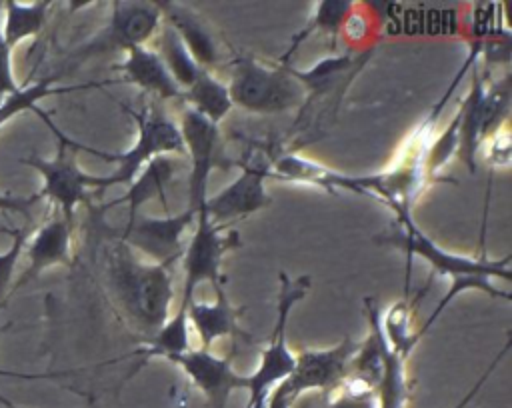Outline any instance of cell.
I'll return each instance as SVG.
<instances>
[{
  "label": "cell",
  "instance_id": "6da1fadb",
  "mask_svg": "<svg viewBox=\"0 0 512 408\" xmlns=\"http://www.w3.org/2000/svg\"><path fill=\"white\" fill-rule=\"evenodd\" d=\"M392 212L396 214V226L390 232L376 236V242L388 244L406 252L408 260L416 256L426 264H430V268L436 274L450 278L448 292L440 298L432 314L418 328L420 338L430 330V326L438 320V316L446 310V306L466 290H482L492 298L510 300L508 290H498L492 284L494 278L510 282V254H504L502 258L496 260V258H490L488 254L472 258V256L448 252L418 228V224L412 218V208L398 206V208H392Z\"/></svg>",
  "mask_w": 512,
  "mask_h": 408
},
{
  "label": "cell",
  "instance_id": "7a4b0ae2",
  "mask_svg": "<svg viewBox=\"0 0 512 408\" xmlns=\"http://www.w3.org/2000/svg\"><path fill=\"white\" fill-rule=\"evenodd\" d=\"M172 264H154L118 242L106 256V278L124 316L148 336L170 318L174 302Z\"/></svg>",
  "mask_w": 512,
  "mask_h": 408
},
{
  "label": "cell",
  "instance_id": "3957f363",
  "mask_svg": "<svg viewBox=\"0 0 512 408\" xmlns=\"http://www.w3.org/2000/svg\"><path fill=\"white\" fill-rule=\"evenodd\" d=\"M120 106L136 122V140L128 150L104 152L68 138V144L76 152L82 150L106 162H114L118 166L112 174L104 176V188L120 184L128 186L136 178V174L158 156H186L182 134L176 120H172L156 100H148L138 110L122 102Z\"/></svg>",
  "mask_w": 512,
  "mask_h": 408
},
{
  "label": "cell",
  "instance_id": "277c9868",
  "mask_svg": "<svg viewBox=\"0 0 512 408\" xmlns=\"http://www.w3.org/2000/svg\"><path fill=\"white\" fill-rule=\"evenodd\" d=\"M228 94L232 106L254 114H280L298 108L306 90L288 64H264L254 56L236 54L230 62Z\"/></svg>",
  "mask_w": 512,
  "mask_h": 408
},
{
  "label": "cell",
  "instance_id": "5b68a950",
  "mask_svg": "<svg viewBox=\"0 0 512 408\" xmlns=\"http://www.w3.org/2000/svg\"><path fill=\"white\" fill-rule=\"evenodd\" d=\"M34 112L56 136L58 154L52 160L30 154L18 158V162L34 168L42 176V188L36 192L38 198H48L52 204L60 208V216L68 224H74L76 206L88 202V190H104V176L86 174L76 162V150L68 144V136L58 130V126L50 120V116L44 110L36 108Z\"/></svg>",
  "mask_w": 512,
  "mask_h": 408
},
{
  "label": "cell",
  "instance_id": "8992f818",
  "mask_svg": "<svg viewBox=\"0 0 512 408\" xmlns=\"http://www.w3.org/2000/svg\"><path fill=\"white\" fill-rule=\"evenodd\" d=\"M310 276L290 278L284 270L278 276L276 296V324L270 332L268 344L262 350L258 368L248 376V404L246 408H264L268 392L288 378L296 366V354L286 344V328L294 306L308 294Z\"/></svg>",
  "mask_w": 512,
  "mask_h": 408
},
{
  "label": "cell",
  "instance_id": "52a82bcc",
  "mask_svg": "<svg viewBox=\"0 0 512 408\" xmlns=\"http://www.w3.org/2000/svg\"><path fill=\"white\" fill-rule=\"evenodd\" d=\"M238 246L240 234L236 230L224 232V226L214 224L208 218L206 210L200 206L196 212L194 234L182 252L184 284L182 298L178 304L180 310H186L190 306L198 284L210 282L212 288H220L226 284V276L222 272L224 254Z\"/></svg>",
  "mask_w": 512,
  "mask_h": 408
},
{
  "label": "cell",
  "instance_id": "ba28073f",
  "mask_svg": "<svg viewBox=\"0 0 512 408\" xmlns=\"http://www.w3.org/2000/svg\"><path fill=\"white\" fill-rule=\"evenodd\" d=\"M162 26V12L156 2L120 0L110 4L106 26L76 50V58L106 54L112 50L128 52L134 46H146Z\"/></svg>",
  "mask_w": 512,
  "mask_h": 408
},
{
  "label": "cell",
  "instance_id": "9c48e42d",
  "mask_svg": "<svg viewBox=\"0 0 512 408\" xmlns=\"http://www.w3.org/2000/svg\"><path fill=\"white\" fill-rule=\"evenodd\" d=\"M180 134L184 142V152L190 158V178H188V202L186 208L198 212V208L208 198V176L216 166H222L220 156V128L208 118L200 116L190 106H182L180 114Z\"/></svg>",
  "mask_w": 512,
  "mask_h": 408
},
{
  "label": "cell",
  "instance_id": "30bf717a",
  "mask_svg": "<svg viewBox=\"0 0 512 408\" xmlns=\"http://www.w3.org/2000/svg\"><path fill=\"white\" fill-rule=\"evenodd\" d=\"M358 346V340L344 336L336 346L324 350H300L292 374L278 384L296 400L310 390L332 392L348 380L350 362Z\"/></svg>",
  "mask_w": 512,
  "mask_h": 408
},
{
  "label": "cell",
  "instance_id": "8fae6325",
  "mask_svg": "<svg viewBox=\"0 0 512 408\" xmlns=\"http://www.w3.org/2000/svg\"><path fill=\"white\" fill-rule=\"evenodd\" d=\"M270 164L272 160L266 158L244 162L240 176L204 200L202 208L206 210L208 218L218 226H226L266 208L272 202L266 192Z\"/></svg>",
  "mask_w": 512,
  "mask_h": 408
},
{
  "label": "cell",
  "instance_id": "7c38bea8",
  "mask_svg": "<svg viewBox=\"0 0 512 408\" xmlns=\"http://www.w3.org/2000/svg\"><path fill=\"white\" fill-rule=\"evenodd\" d=\"M196 222V212L184 208L178 214H166L164 218L136 216L124 226L120 242L130 246L140 258L154 264H174L182 258V234Z\"/></svg>",
  "mask_w": 512,
  "mask_h": 408
},
{
  "label": "cell",
  "instance_id": "4fadbf2b",
  "mask_svg": "<svg viewBox=\"0 0 512 408\" xmlns=\"http://www.w3.org/2000/svg\"><path fill=\"white\" fill-rule=\"evenodd\" d=\"M238 346L232 344L230 354L216 356L212 350L188 348L164 360L176 364L188 380L208 398L210 408H226L232 392L248 388V376H240L232 368V358Z\"/></svg>",
  "mask_w": 512,
  "mask_h": 408
},
{
  "label": "cell",
  "instance_id": "5bb4252c",
  "mask_svg": "<svg viewBox=\"0 0 512 408\" xmlns=\"http://www.w3.org/2000/svg\"><path fill=\"white\" fill-rule=\"evenodd\" d=\"M270 178L280 182L308 184L318 186L328 194H336L338 190L352 192L358 196H368L376 200V174L368 176H352L338 172L318 160L288 152L272 160Z\"/></svg>",
  "mask_w": 512,
  "mask_h": 408
},
{
  "label": "cell",
  "instance_id": "9a60e30c",
  "mask_svg": "<svg viewBox=\"0 0 512 408\" xmlns=\"http://www.w3.org/2000/svg\"><path fill=\"white\" fill-rule=\"evenodd\" d=\"M214 294H216L214 302L208 304V302L192 300L190 306L186 308L188 322L194 326L202 348L210 350V346L224 336L232 338L234 346H238V342H252L248 332H244L240 326L244 308H236L230 302L224 286L214 288Z\"/></svg>",
  "mask_w": 512,
  "mask_h": 408
},
{
  "label": "cell",
  "instance_id": "2e32d148",
  "mask_svg": "<svg viewBox=\"0 0 512 408\" xmlns=\"http://www.w3.org/2000/svg\"><path fill=\"white\" fill-rule=\"evenodd\" d=\"M24 248L28 266L12 292L20 290L50 266H72V224H68L60 214H54L46 224L40 226V230L26 242Z\"/></svg>",
  "mask_w": 512,
  "mask_h": 408
},
{
  "label": "cell",
  "instance_id": "e0dca14e",
  "mask_svg": "<svg viewBox=\"0 0 512 408\" xmlns=\"http://www.w3.org/2000/svg\"><path fill=\"white\" fill-rule=\"evenodd\" d=\"M122 74V80L138 86L160 102L176 100L182 102V90L170 76L160 54L148 46H134L126 52V58L114 66Z\"/></svg>",
  "mask_w": 512,
  "mask_h": 408
},
{
  "label": "cell",
  "instance_id": "ac0fdd59",
  "mask_svg": "<svg viewBox=\"0 0 512 408\" xmlns=\"http://www.w3.org/2000/svg\"><path fill=\"white\" fill-rule=\"evenodd\" d=\"M162 20L178 34L192 58L206 70L218 64L220 48L206 20L200 18L190 6L180 2H160Z\"/></svg>",
  "mask_w": 512,
  "mask_h": 408
},
{
  "label": "cell",
  "instance_id": "d6986e66",
  "mask_svg": "<svg viewBox=\"0 0 512 408\" xmlns=\"http://www.w3.org/2000/svg\"><path fill=\"white\" fill-rule=\"evenodd\" d=\"M178 170H180V160H176L174 156H158V158L150 160L136 174V178L128 184L126 194H122L120 198H116L110 204H106V208L116 206V204H126L128 206V220H126V224H130L138 216V208L144 202L152 200V198H160L162 206L168 210L166 188L170 186V182L174 180Z\"/></svg>",
  "mask_w": 512,
  "mask_h": 408
},
{
  "label": "cell",
  "instance_id": "ffe728a7",
  "mask_svg": "<svg viewBox=\"0 0 512 408\" xmlns=\"http://www.w3.org/2000/svg\"><path fill=\"white\" fill-rule=\"evenodd\" d=\"M486 72H480L474 68L472 72V84L462 100L458 112V150L456 156L460 162L470 170L476 172V160L478 152L482 150L484 138H482V122H484V112H482V100H484V90H486Z\"/></svg>",
  "mask_w": 512,
  "mask_h": 408
},
{
  "label": "cell",
  "instance_id": "44dd1931",
  "mask_svg": "<svg viewBox=\"0 0 512 408\" xmlns=\"http://www.w3.org/2000/svg\"><path fill=\"white\" fill-rule=\"evenodd\" d=\"M182 104L190 106L200 116L208 118L218 126L232 108L228 86L218 80L212 70H206L190 88L182 92Z\"/></svg>",
  "mask_w": 512,
  "mask_h": 408
},
{
  "label": "cell",
  "instance_id": "7402d4cb",
  "mask_svg": "<svg viewBox=\"0 0 512 408\" xmlns=\"http://www.w3.org/2000/svg\"><path fill=\"white\" fill-rule=\"evenodd\" d=\"M192 348L190 346V322H188V314L186 310H176L162 328H158L152 336L144 338V342L136 348L134 356L140 358L138 366L134 370L140 368L142 362H146L148 358H166L172 354H180L184 350Z\"/></svg>",
  "mask_w": 512,
  "mask_h": 408
},
{
  "label": "cell",
  "instance_id": "603a6c76",
  "mask_svg": "<svg viewBox=\"0 0 512 408\" xmlns=\"http://www.w3.org/2000/svg\"><path fill=\"white\" fill-rule=\"evenodd\" d=\"M154 50L160 54L170 76L174 78V82L178 84V88L182 92L186 88H190L206 72V68H202L192 58V54L186 50V46L182 44L178 34L164 20L158 30V48H154Z\"/></svg>",
  "mask_w": 512,
  "mask_h": 408
},
{
  "label": "cell",
  "instance_id": "cb8c5ba5",
  "mask_svg": "<svg viewBox=\"0 0 512 408\" xmlns=\"http://www.w3.org/2000/svg\"><path fill=\"white\" fill-rule=\"evenodd\" d=\"M50 2H32V4H20L14 0H8L2 4L6 10L2 36L6 44L14 50L22 40L34 38L40 34V30L46 24Z\"/></svg>",
  "mask_w": 512,
  "mask_h": 408
},
{
  "label": "cell",
  "instance_id": "d4e9b609",
  "mask_svg": "<svg viewBox=\"0 0 512 408\" xmlns=\"http://www.w3.org/2000/svg\"><path fill=\"white\" fill-rule=\"evenodd\" d=\"M58 82V74L56 76H44L34 84L28 86H20L14 94L6 96L0 102V126L6 124L10 118H14L16 114L24 112V110H36V102L52 96V94H66V92H74V90H84V88H98L104 86L108 82H88V84H76V86H54Z\"/></svg>",
  "mask_w": 512,
  "mask_h": 408
},
{
  "label": "cell",
  "instance_id": "484cf974",
  "mask_svg": "<svg viewBox=\"0 0 512 408\" xmlns=\"http://www.w3.org/2000/svg\"><path fill=\"white\" fill-rule=\"evenodd\" d=\"M412 308L406 300L394 302L386 312H380V330L388 348L400 358H408L420 342L418 330H412Z\"/></svg>",
  "mask_w": 512,
  "mask_h": 408
},
{
  "label": "cell",
  "instance_id": "4316f807",
  "mask_svg": "<svg viewBox=\"0 0 512 408\" xmlns=\"http://www.w3.org/2000/svg\"><path fill=\"white\" fill-rule=\"evenodd\" d=\"M352 12H354V4H352V2H322V4H316L310 22H308L300 32H296V34L292 36L290 48H288L286 54L282 56V64H286V60L296 52V48L300 46V42L306 40V38L312 34V30H318V28H320V30H324L326 34L336 36V34L344 28V24H346V20H348V16H350Z\"/></svg>",
  "mask_w": 512,
  "mask_h": 408
},
{
  "label": "cell",
  "instance_id": "83f0119b",
  "mask_svg": "<svg viewBox=\"0 0 512 408\" xmlns=\"http://www.w3.org/2000/svg\"><path fill=\"white\" fill-rule=\"evenodd\" d=\"M328 408H378V396L374 388L346 380L340 388L332 390Z\"/></svg>",
  "mask_w": 512,
  "mask_h": 408
},
{
  "label": "cell",
  "instance_id": "f1b7e54d",
  "mask_svg": "<svg viewBox=\"0 0 512 408\" xmlns=\"http://www.w3.org/2000/svg\"><path fill=\"white\" fill-rule=\"evenodd\" d=\"M12 234V246L0 254V302L8 296V286H10V280H12V274L16 270V264H18V258L26 246V230L24 228H14L10 230Z\"/></svg>",
  "mask_w": 512,
  "mask_h": 408
},
{
  "label": "cell",
  "instance_id": "f546056e",
  "mask_svg": "<svg viewBox=\"0 0 512 408\" xmlns=\"http://www.w3.org/2000/svg\"><path fill=\"white\" fill-rule=\"evenodd\" d=\"M484 154H486V162L492 168H504L510 164V134L506 128L494 132L484 144Z\"/></svg>",
  "mask_w": 512,
  "mask_h": 408
},
{
  "label": "cell",
  "instance_id": "4dcf8cb0",
  "mask_svg": "<svg viewBox=\"0 0 512 408\" xmlns=\"http://www.w3.org/2000/svg\"><path fill=\"white\" fill-rule=\"evenodd\" d=\"M2 10V4H0ZM20 86L16 84L14 72H12V48L6 44L4 36H2V26H0V102L14 94Z\"/></svg>",
  "mask_w": 512,
  "mask_h": 408
},
{
  "label": "cell",
  "instance_id": "1f68e13d",
  "mask_svg": "<svg viewBox=\"0 0 512 408\" xmlns=\"http://www.w3.org/2000/svg\"><path fill=\"white\" fill-rule=\"evenodd\" d=\"M510 350V338L504 342V346H502V350H498V354H496V358H492V362L486 366V370L482 372V376L472 384V388L458 400V404L454 406V408H468V404L476 398V394L482 390V386L486 384V380L490 378V374L500 366V362L504 360V356H506V352Z\"/></svg>",
  "mask_w": 512,
  "mask_h": 408
},
{
  "label": "cell",
  "instance_id": "d6a6232c",
  "mask_svg": "<svg viewBox=\"0 0 512 408\" xmlns=\"http://www.w3.org/2000/svg\"><path fill=\"white\" fill-rule=\"evenodd\" d=\"M38 194L26 196V198H18V196H10V194H0V210L2 212H16V214H24L28 216V210L34 202H38Z\"/></svg>",
  "mask_w": 512,
  "mask_h": 408
},
{
  "label": "cell",
  "instance_id": "836d02e7",
  "mask_svg": "<svg viewBox=\"0 0 512 408\" xmlns=\"http://www.w3.org/2000/svg\"><path fill=\"white\" fill-rule=\"evenodd\" d=\"M174 408H186V394H180L174 402Z\"/></svg>",
  "mask_w": 512,
  "mask_h": 408
},
{
  "label": "cell",
  "instance_id": "e575fe53",
  "mask_svg": "<svg viewBox=\"0 0 512 408\" xmlns=\"http://www.w3.org/2000/svg\"><path fill=\"white\" fill-rule=\"evenodd\" d=\"M0 404H2L4 408H18L12 400H8V398H6V396H2V394H0Z\"/></svg>",
  "mask_w": 512,
  "mask_h": 408
}]
</instances>
